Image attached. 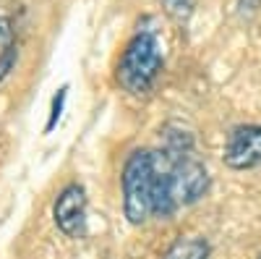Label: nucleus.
I'll return each instance as SVG.
<instances>
[{"label":"nucleus","instance_id":"nucleus-1","mask_svg":"<svg viewBox=\"0 0 261 259\" xmlns=\"http://www.w3.org/2000/svg\"><path fill=\"white\" fill-rule=\"evenodd\" d=\"M162 71L160 42L151 32H139L118 60V84L130 95H146Z\"/></svg>","mask_w":261,"mask_h":259},{"label":"nucleus","instance_id":"nucleus-2","mask_svg":"<svg viewBox=\"0 0 261 259\" xmlns=\"http://www.w3.org/2000/svg\"><path fill=\"white\" fill-rule=\"evenodd\" d=\"M123 212L130 225H144L151 215V152L136 149L123 165Z\"/></svg>","mask_w":261,"mask_h":259},{"label":"nucleus","instance_id":"nucleus-3","mask_svg":"<svg viewBox=\"0 0 261 259\" xmlns=\"http://www.w3.org/2000/svg\"><path fill=\"white\" fill-rule=\"evenodd\" d=\"M170 162H172V197H175L178 207L196 204L209 189V173L204 162L196 157L193 149H183V152H170L165 149Z\"/></svg>","mask_w":261,"mask_h":259},{"label":"nucleus","instance_id":"nucleus-4","mask_svg":"<svg viewBox=\"0 0 261 259\" xmlns=\"http://www.w3.org/2000/svg\"><path fill=\"white\" fill-rule=\"evenodd\" d=\"M222 157L232 170H251L261 165V126H238L227 136Z\"/></svg>","mask_w":261,"mask_h":259},{"label":"nucleus","instance_id":"nucleus-5","mask_svg":"<svg viewBox=\"0 0 261 259\" xmlns=\"http://www.w3.org/2000/svg\"><path fill=\"white\" fill-rule=\"evenodd\" d=\"M55 215V225L71 236V239H79L86 230V194L79 183H71L60 191V197L55 199L53 207Z\"/></svg>","mask_w":261,"mask_h":259},{"label":"nucleus","instance_id":"nucleus-6","mask_svg":"<svg viewBox=\"0 0 261 259\" xmlns=\"http://www.w3.org/2000/svg\"><path fill=\"white\" fill-rule=\"evenodd\" d=\"M175 197H172V162L167 152H151V215L170 218L175 212Z\"/></svg>","mask_w":261,"mask_h":259},{"label":"nucleus","instance_id":"nucleus-7","mask_svg":"<svg viewBox=\"0 0 261 259\" xmlns=\"http://www.w3.org/2000/svg\"><path fill=\"white\" fill-rule=\"evenodd\" d=\"M165 259H209V244L199 236H180L165 254Z\"/></svg>","mask_w":261,"mask_h":259},{"label":"nucleus","instance_id":"nucleus-8","mask_svg":"<svg viewBox=\"0 0 261 259\" xmlns=\"http://www.w3.org/2000/svg\"><path fill=\"white\" fill-rule=\"evenodd\" d=\"M16 60V34L6 16H0V81L8 76Z\"/></svg>","mask_w":261,"mask_h":259},{"label":"nucleus","instance_id":"nucleus-9","mask_svg":"<svg viewBox=\"0 0 261 259\" xmlns=\"http://www.w3.org/2000/svg\"><path fill=\"white\" fill-rule=\"evenodd\" d=\"M162 6L170 18H175L178 24H186L196 11V0H162Z\"/></svg>","mask_w":261,"mask_h":259},{"label":"nucleus","instance_id":"nucleus-10","mask_svg":"<svg viewBox=\"0 0 261 259\" xmlns=\"http://www.w3.org/2000/svg\"><path fill=\"white\" fill-rule=\"evenodd\" d=\"M65 97H68V86H60V89H58V95L53 97L50 118H47V123H45V134H50L53 128L58 126V121H60V113H63V105H65Z\"/></svg>","mask_w":261,"mask_h":259},{"label":"nucleus","instance_id":"nucleus-11","mask_svg":"<svg viewBox=\"0 0 261 259\" xmlns=\"http://www.w3.org/2000/svg\"><path fill=\"white\" fill-rule=\"evenodd\" d=\"M258 3H261V0H241V3H238V8H241V16L251 18V16L258 11Z\"/></svg>","mask_w":261,"mask_h":259},{"label":"nucleus","instance_id":"nucleus-12","mask_svg":"<svg viewBox=\"0 0 261 259\" xmlns=\"http://www.w3.org/2000/svg\"><path fill=\"white\" fill-rule=\"evenodd\" d=\"M258 259H261V256H258Z\"/></svg>","mask_w":261,"mask_h":259}]
</instances>
